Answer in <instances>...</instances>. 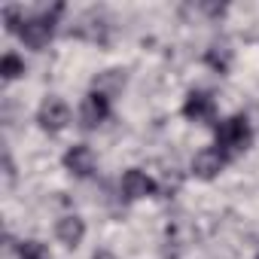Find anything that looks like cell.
<instances>
[{"instance_id": "obj_1", "label": "cell", "mask_w": 259, "mask_h": 259, "mask_svg": "<svg viewBox=\"0 0 259 259\" xmlns=\"http://www.w3.org/2000/svg\"><path fill=\"white\" fill-rule=\"evenodd\" d=\"M213 135H217V150H223L226 156H238V153L250 150V144H253V128H250L247 116H229V119H223L213 128Z\"/></svg>"}, {"instance_id": "obj_2", "label": "cell", "mask_w": 259, "mask_h": 259, "mask_svg": "<svg viewBox=\"0 0 259 259\" xmlns=\"http://www.w3.org/2000/svg\"><path fill=\"white\" fill-rule=\"evenodd\" d=\"M61 4L58 7H52V13H40V16H25V22H22V28L16 31L19 34V40L28 46V49H46L49 46V40L55 37V19L61 16Z\"/></svg>"}, {"instance_id": "obj_3", "label": "cell", "mask_w": 259, "mask_h": 259, "mask_svg": "<svg viewBox=\"0 0 259 259\" xmlns=\"http://www.w3.org/2000/svg\"><path fill=\"white\" fill-rule=\"evenodd\" d=\"M37 122H40L43 132H49V135L64 132V128L70 125V107H67V101H61V98H55V95L43 98V104H40V110H37Z\"/></svg>"}, {"instance_id": "obj_4", "label": "cell", "mask_w": 259, "mask_h": 259, "mask_svg": "<svg viewBox=\"0 0 259 259\" xmlns=\"http://www.w3.org/2000/svg\"><path fill=\"white\" fill-rule=\"evenodd\" d=\"M226 162H229V156H226L223 150L204 147V150H198L195 159H192V174H195L198 180H217V177L226 171Z\"/></svg>"}, {"instance_id": "obj_5", "label": "cell", "mask_w": 259, "mask_h": 259, "mask_svg": "<svg viewBox=\"0 0 259 259\" xmlns=\"http://www.w3.org/2000/svg\"><path fill=\"white\" fill-rule=\"evenodd\" d=\"M122 195L128 198V201H141V198H150V195H156V180L147 174V171H141V168H128L125 174H122Z\"/></svg>"}, {"instance_id": "obj_6", "label": "cell", "mask_w": 259, "mask_h": 259, "mask_svg": "<svg viewBox=\"0 0 259 259\" xmlns=\"http://www.w3.org/2000/svg\"><path fill=\"white\" fill-rule=\"evenodd\" d=\"M183 116L189 122H213L217 119V101L210 92H189L183 101Z\"/></svg>"}, {"instance_id": "obj_7", "label": "cell", "mask_w": 259, "mask_h": 259, "mask_svg": "<svg viewBox=\"0 0 259 259\" xmlns=\"http://www.w3.org/2000/svg\"><path fill=\"white\" fill-rule=\"evenodd\" d=\"M107 116H110V98L92 89L82 98V104H79V122H82V128H98L101 122H107Z\"/></svg>"}, {"instance_id": "obj_8", "label": "cell", "mask_w": 259, "mask_h": 259, "mask_svg": "<svg viewBox=\"0 0 259 259\" xmlns=\"http://www.w3.org/2000/svg\"><path fill=\"white\" fill-rule=\"evenodd\" d=\"M64 168L73 174V177H79V180H85V177H92L95 174V165H98V159H95V153H92V147H85V144H73L67 153H64Z\"/></svg>"}, {"instance_id": "obj_9", "label": "cell", "mask_w": 259, "mask_h": 259, "mask_svg": "<svg viewBox=\"0 0 259 259\" xmlns=\"http://www.w3.org/2000/svg\"><path fill=\"white\" fill-rule=\"evenodd\" d=\"M55 238L64 244V247H79L82 244V238H85V223H82V217H76V213H67V217H61L58 223H55Z\"/></svg>"}, {"instance_id": "obj_10", "label": "cell", "mask_w": 259, "mask_h": 259, "mask_svg": "<svg viewBox=\"0 0 259 259\" xmlns=\"http://www.w3.org/2000/svg\"><path fill=\"white\" fill-rule=\"evenodd\" d=\"M232 61H235V52H232V46H229L226 40L210 43L207 52H204V64H207L210 70H217V73H229V70H232Z\"/></svg>"}, {"instance_id": "obj_11", "label": "cell", "mask_w": 259, "mask_h": 259, "mask_svg": "<svg viewBox=\"0 0 259 259\" xmlns=\"http://www.w3.org/2000/svg\"><path fill=\"white\" fill-rule=\"evenodd\" d=\"M122 89H125V73H122V70H104V73L95 76V92L107 95L110 101H113L116 95H122Z\"/></svg>"}, {"instance_id": "obj_12", "label": "cell", "mask_w": 259, "mask_h": 259, "mask_svg": "<svg viewBox=\"0 0 259 259\" xmlns=\"http://www.w3.org/2000/svg\"><path fill=\"white\" fill-rule=\"evenodd\" d=\"M0 76H4L7 82H13V79L25 76V61H22L16 52H7L4 58H0Z\"/></svg>"}, {"instance_id": "obj_13", "label": "cell", "mask_w": 259, "mask_h": 259, "mask_svg": "<svg viewBox=\"0 0 259 259\" xmlns=\"http://www.w3.org/2000/svg\"><path fill=\"white\" fill-rule=\"evenodd\" d=\"M16 256L19 259H49V250L40 241H19L16 244Z\"/></svg>"}, {"instance_id": "obj_14", "label": "cell", "mask_w": 259, "mask_h": 259, "mask_svg": "<svg viewBox=\"0 0 259 259\" xmlns=\"http://www.w3.org/2000/svg\"><path fill=\"white\" fill-rule=\"evenodd\" d=\"M92 259H116V256H113V253H107V250H98Z\"/></svg>"}]
</instances>
